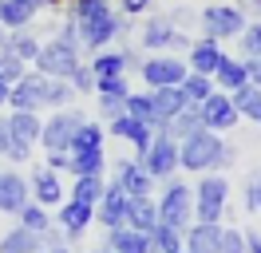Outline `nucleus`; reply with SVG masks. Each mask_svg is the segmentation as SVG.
Returning a JSON list of instances; mask_svg holds the SVG:
<instances>
[{
    "instance_id": "nucleus-1",
    "label": "nucleus",
    "mask_w": 261,
    "mask_h": 253,
    "mask_svg": "<svg viewBox=\"0 0 261 253\" xmlns=\"http://www.w3.org/2000/svg\"><path fill=\"white\" fill-rule=\"evenodd\" d=\"M67 20H75L80 40L87 52H103L111 40H119L130 28V16H119L111 8V0H80V4H71Z\"/></svg>"
},
{
    "instance_id": "nucleus-2",
    "label": "nucleus",
    "mask_w": 261,
    "mask_h": 253,
    "mask_svg": "<svg viewBox=\"0 0 261 253\" xmlns=\"http://www.w3.org/2000/svg\"><path fill=\"white\" fill-rule=\"evenodd\" d=\"M233 146L229 142L218 139V131H194L190 139L178 142V166L186 170H198V174H210V170H226L229 162H233Z\"/></svg>"
},
{
    "instance_id": "nucleus-3",
    "label": "nucleus",
    "mask_w": 261,
    "mask_h": 253,
    "mask_svg": "<svg viewBox=\"0 0 261 253\" xmlns=\"http://www.w3.org/2000/svg\"><path fill=\"white\" fill-rule=\"evenodd\" d=\"M159 221L178 230V234L190 230V221H194V190L186 182H166V194L159 202Z\"/></svg>"
},
{
    "instance_id": "nucleus-4",
    "label": "nucleus",
    "mask_w": 261,
    "mask_h": 253,
    "mask_svg": "<svg viewBox=\"0 0 261 253\" xmlns=\"http://www.w3.org/2000/svg\"><path fill=\"white\" fill-rule=\"evenodd\" d=\"M245 24H249V20H245V12L238 4H226V0H222V4H206V8H202V32H206L210 40H218V44H222V40H238L245 32Z\"/></svg>"
},
{
    "instance_id": "nucleus-5",
    "label": "nucleus",
    "mask_w": 261,
    "mask_h": 253,
    "mask_svg": "<svg viewBox=\"0 0 261 253\" xmlns=\"http://www.w3.org/2000/svg\"><path fill=\"white\" fill-rule=\"evenodd\" d=\"M226 178L218 170L202 174V182L194 186V218L198 221H214V225H222V210H226Z\"/></svg>"
},
{
    "instance_id": "nucleus-6",
    "label": "nucleus",
    "mask_w": 261,
    "mask_h": 253,
    "mask_svg": "<svg viewBox=\"0 0 261 253\" xmlns=\"http://www.w3.org/2000/svg\"><path fill=\"white\" fill-rule=\"evenodd\" d=\"M80 52H71L64 47L60 40H51V44H40V56H36V71L48 79H71V71L80 67Z\"/></svg>"
},
{
    "instance_id": "nucleus-7",
    "label": "nucleus",
    "mask_w": 261,
    "mask_h": 253,
    "mask_svg": "<svg viewBox=\"0 0 261 253\" xmlns=\"http://www.w3.org/2000/svg\"><path fill=\"white\" fill-rule=\"evenodd\" d=\"M48 75H40V71H24V75L12 83V95H8V107L12 111H36L48 103Z\"/></svg>"
},
{
    "instance_id": "nucleus-8",
    "label": "nucleus",
    "mask_w": 261,
    "mask_h": 253,
    "mask_svg": "<svg viewBox=\"0 0 261 253\" xmlns=\"http://www.w3.org/2000/svg\"><path fill=\"white\" fill-rule=\"evenodd\" d=\"M143 166L150 170V178L159 182V178H170L174 166H178V142L163 135V131H154V139H150L147 155H143Z\"/></svg>"
},
{
    "instance_id": "nucleus-9",
    "label": "nucleus",
    "mask_w": 261,
    "mask_h": 253,
    "mask_svg": "<svg viewBox=\"0 0 261 253\" xmlns=\"http://www.w3.org/2000/svg\"><path fill=\"white\" fill-rule=\"evenodd\" d=\"M143 47L147 52H166V47H174V52H182V47H190V40H186V32L182 28H170V20L166 16H150L147 24H143Z\"/></svg>"
},
{
    "instance_id": "nucleus-10",
    "label": "nucleus",
    "mask_w": 261,
    "mask_h": 253,
    "mask_svg": "<svg viewBox=\"0 0 261 253\" xmlns=\"http://www.w3.org/2000/svg\"><path fill=\"white\" fill-rule=\"evenodd\" d=\"M186 63L174 60V56H150V60H143V67H139V75L147 79V87H178L182 79H186Z\"/></svg>"
},
{
    "instance_id": "nucleus-11",
    "label": "nucleus",
    "mask_w": 261,
    "mask_h": 253,
    "mask_svg": "<svg viewBox=\"0 0 261 253\" xmlns=\"http://www.w3.org/2000/svg\"><path fill=\"white\" fill-rule=\"evenodd\" d=\"M83 115L80 111H56L48 123H44V131H40V142L48 146V150H67L71 146V135L80 131Z\"/></svg>"
},
{
    "instance_id": "nucleus-12",
    "label": "nucleus",
    "mask_w": 261,
    "mask_h": 253,
    "mask_svg": "<svg viewBox=\"0 0 261 253\" xmlns=\"http://www.w3.org/2000/svg\"><path fill=\"white\" fill-rule=\"evenodd\" d=\"M198 111H202V127L206 131H233V123L242 119V111L233 107V95H226V91H214Z\"/></svg>"
},
{
    "instance_id": "nucleus-13",
    "label": "nucleus",
    "mask_w": 261,
    "mask_h": 253,
    "mask_svg": "<svg viewBox=\"0 0 261 253\" xmlns=\"http://www.w3.org/2000/svg\"><path fill=\"white\" fill-rule=\"evenodd\" d=\"M107 131H111L115 139H127L130 146L139 150V158L147 155L150 139H154V127H150V123H143V119H135V115H127V111H123L119 119H111V123H107Z\"/></svg>"
},
{
    "instance_id": "nucleus-14",
    "label": "nucleus",
    "mask_w": 261,
    "mask_h": 253,
    "mask_svg": "<svg viewBox=\"0 0 261 253\" xmlns=\"http://www.w3.org/2000/svg\"><path fill=\"white\" fill-rule=\"evenodd\" d=\"M115 182L127 190V198H139V194H150L154 190V178H150V170L143 166V158H119V166H115Z\"/></svg>"
},
{
    "instance_id": "nucleus-15",
    "label": "nucleus",
    "mask_w": 261,
    "mask_h": 253,
    "mask_svg": "<svg viewBox=\"0 0 261 253\" xmlns=\"http://www.w3.org/2000/svg\"><path fill=\"white\" fill-rule=\"evenodd\" d=\"M28 202H32L28 178L16 174V170H4V174H0V210H4V214H20Z\"/></svg>"
},
{
    "instance_id": "nucleus-16",
    "label": "nucleus",
    "mask_w": 261,
    "mask_h": 253,
    "mask_svg": "<svg viewBox=\"0 0 261 253\" xmlns=\"http://www.w3.org/2000/svg\"><path fill=\"white\" fill-rule=\"evenodd\" d=\"M123 221H127V190L111 182V186H103V198H99V225L119 230Z\"/></svg>"
},
{
    "instance_id": "nucleus-17",
    "label": "nucleus",
    "mask_w": 261,
    "mask_h": 253,
    "mask_svg": "<svg viewBox=\"0 0 261 253\" xmlns=\"http://www.w3.org/2000/svg\"><path fill=\"white\" fill-rule=\"evenodd\" d=\"M190 71H198V75H214L218 71V63H222V44L218 40H210V36H202V40H190Z\"/></svg>"
},
{
    "instance_id": "nucleus-18",
    "label": "nucleus",
    "mask_w": 261,
    "mask_h": 253,
    "mask_svg": "<svg viewBox=\"0 0 261 253\" xmlns=\"http://www.w3.org/2000/svg\"><path fill=\"white\" fill-rule=\"evenodd\" d=\"M218 237H222V225H214V221H190V230L182 234V249L186 253H218Z\"/></svg>"
},
{
    "instance_id": "nucleus-19",
    "label": "nucleus",
    "mask_w": 261,
    "mask_h": 253,
    "mask_svg": "<svg viewBox=\"0 0 261 253\" xmlns=\"http://www.w3.org/2000/svg\"><path fill=\"white\" fill-rule=\"evenodd\" d=\"M147 99H150V111H154V127L170 123V119H174V115L186 107V99H182L178 87H150Z\"/></svg>"
},
{
    "instance_id": "nucleus-20",
    "label": "nucleus",
    "mask_w": 261,
    "mask_h": 253,
    "mask_svg": "<svg viewBox=\"0 0 261 253\" xmlns=\"http://www.w3.org/2000/svg\"><path fill=\"white\" fill-rule=\"evenodd\" d=\"M123 225H130V230H143V234H150V230L159 225V202H154L150 194L127 198V221H123Z\"/></svg>"
},
{
    "instance_id": "nucleus-21",
    "label": "nucleus",
    "mask_w": 261,
    "mask_h": 253,
    "mask_svg": "<svg viewBox=\"0 0 261 253\" xmlns=\"http://www.w3.org/2000/svg\"><path fill=\"white\" fill-rule=\"evenodd\" d=\"M91 218H95V206L87 202H75V198H67L64 206H60V225L67 230V237H80L87 225H91Z\"/></svg>"
},
{
    "instance_id": "nucleus-22",
    "label": "nucleus",
    "mask_w": 261,
    "mask_h": 253,
    "mask_svg": "<svg viewBox=\"0 0 261 253\" xmlns=\"http://www.w3.org/2000/svg\"><path fill=\"white\" fill-rule=\"evenodd\" d=\"M214 87L218 91H226V95H233L238 87H245L249 83V75H245V63L242 60H229V56H222V63H218V71H214Z\"/></svg>"
},
{
    "instance_id": "nucleus-23",
    "label": "nucleus",
    "mask_w": 261,
    "mask_h": 253,
    "mask_svg": "<svg viewBox=\"0 0 261 253\" xmlns=\"http://www.w3.org/2000/svg\"><path fill=\"white\" fill-rule=\"evenodd\" d=\"M107 249H111V253H150V234L130 230V225H119V230H111Z\"/></svg>"
},
{
    "instance_id": "nucleus-24",
    "label": "nucleus",
    "mask_w": 261,
    "mask_h": 253,
    "mask_svg": "<svg viewBox=\"0 0 261 253\" xmlns=\"http://www.w3.org/2000/svg\"><path fill=\"white\" fill-rule=\"evenodd\" d=\"M4 131H8L12 139H20V142H40L44 123L36 119V111H12V115H8V123H4Z\"/></svg>"
},
{
    "instance_id": "nucleus-25",
    "label": "nucleus",
    "mask_w": 261,
    "mask_h": 253,
    "mask_svg": "<svg viewBox=\"0 0 261 253\" xmlns=\"http://www.w3.org/2000/svg\"><path fill=\"white\" fill-rule=\"evenodd\" d=\"M159 131H163V135H170V139H174V142L190 139L194 131H202V111H198V107H182L178 115H174L170 123H163V127H159Z\"/></svg>"
},
{
    "instance_id": "nucleus-26",
    "label": "nucleus",
    "mask_w": 261,
    "mask_h": 253,
    "mask_svg": "<svg viewBox=\"0 0 261 253\" xmlns=\"http://www.w3.org/2000/svg\"><path fill=\"white\" fill-rule=\"evenodd\" d=\"M178 91H182V99H186V107H202V103H206V99H210L218 87H214V79H210V75L186 71V79L178 83Z\"/></svg>"
},
{
    "instance_id": "nucleus-27",
    "label": "nucleus",
    "mask_w": 261,
    "mask_h": 253,
    "mask_svg": "<svg viewBox=\"0 0 261 253\" xmlns=\"http://www.w3.org/2000/svg\"><path fill=\"white\" fill-rule=\"evenodd\" d=\"M28 186H32V194H36V202H40V206H56V202H64V186H60L56 170H36Z\"/></svg>"
},
{
    "instance_id": "nucleus-28",
    "label": "nucleus",
    "mask_w": 261,
    "mask_h": 253,
    "mask_svg": "<svg viewBox=\"0 0 261 253\" xmlns=\"http://www.w3.org/2000/svg\"><path fill=\"white\" fill-rule=\"evenodd\" d=\"M36 16V4L32 0H0V24L12 32V28H28Z\"/></svg>"
},
{
    "instance_id": "nucleus-29",
    "label": "nucleus",
    "mask_w": 261,
    "mask_h": 253,
    "mask_svg": "<svg viewBox=\"0 0 261 253\" xmlns=\"http://www.w3.org/2000/svg\"><path fill=\"white\" fill-rule=\"evenodd\" d=\"M103 166H107V158H103V146L99 150H67V170L75 174H103Z\"/></svg>"
},
{
    "instance_id": "nucleus-30",
    "label": "nucleus",
    "mask_w": 261,
    "mask_h": 253,
    "mask_svg": "<svg viewBox=\"0 0 261 253\" xmlns=\"http://www.w3.org/2000/svg\"><path fill=\"white\" fill-rule=\"evenodd\" d=\"M4 47H8L12 56H20L24 63H36V56H40V40H36L28 28H12L8 40H4Z\"/></svg>"
},
{
    "instance_id": "nucleus-31",
    "label": "nucleus",
    "mask_w": 261,
    "mask_h": 253,
    "mask_svg": "<svg viewBox=\"0 0 261 253\" xmlns=\"http://www.w3.org/2000/svg\"><path fill=\"white\" fill-rule=\"evenodd\" d=\"M0 253H40V234L16 225V230H8L0 237Z\"/></svg>"
},
{
    "instance_id": "nucleus-32",
    "label": "nucleus",
    "mask_w": 261,
    "mask_h": 253,
    "mask_svg": "<svg viewBox=\"0 0 261 253\" xmlns=\"http://www.w3.org/2000/svg\"><path fill=\"white\" fill-rule=\"evenodd\" d=\"M95 79H107V75H127V56L123 52H95V60L87 63Z\"/></svg>"
},
{
    "instance_id": "nucleus-33",
    "label": "nucleus",
    "mask_w": 261,
    "mask_h": 253,
    "mask_svg": "<svg viewBox=\"0 0 261 253\" xmlns=\"http://www.w3.org/2000/svg\"><path fill=\"white\" fill-rule=\"evenodd\" d=\"M103 174H80L75 178V190H71V198L75 202H87V206H99V198H103Z\"/></svg>"
},
{
    "instance_id": "nucleus-34",
    "label": "nucleus",
    "mask_w": 261,
    "mask_h": 253,
    "mask_svg": "<svg viewBox=\"0 0 261 253\" xmlns=\"http://www.w3.org/2000/svg\"><path fill=\"white\" fill-rule=\"evenodd\" d=\"M178 249H182V234L159 221V225L150 230V253H178Z\"/></svg>"
},
{
    "instance_id": "nucleus-35",
    "label": "nucleus",
    "mask_w": 261,
    "mask_h": 253,
    "mask_svg": "<svg viewBox=\"0 0 261 253\" xmlns=\"http://www.w3.org/2000/svg\"><path fill=\"white\" fill-rule=\"evenodd\" d=\"M99 146H103V131H99V123H87V119H83L80 131L71 135V146H67V150H99Z\"/></svg>"
},
{
    "instance_id": "nucleus-36",
    "label": "nucleus",
    "mask_w": 261,
    "mask_h": 253,
    "mask_svg": "<svg viewBox=\"0 0 261 253\" xmlns=\"http://www.w3.org/2000/svg\"><path fill=\"white\" fill-rule=\"evenodd\" d=\"M233 107L242 111V115H249V119H257V115H261V87H257V83L238 87V91H233Z\"/></svg>"
},
{
    "instance_id": "nucleus-37",
    "label": "nucleus",
    "mask_w": 261,
    "mask_h": 253,
    "mask_svg": "<svg viewBox=\"0 0 261 253\" xmlns=\"http://www.w3.org/2000/svg\"><path fill=\"white\" fill-rule=\"evenodd\" d=\"M16 218H20V225H24V230H32V234H44V230L51 225V221H48V210H44L40 202H28Z\"/></svg>"
},
{
    "instance_id": "nucleus-38",
    "label": "nucleus",
    "mask_w": 261,
    "mask_h": 253,
    "mask_svg": "<svg viewBox=\"0 0 261 253\" xmlns=\"http://www.w3.org/2000/svg\"><path fill=\"white\" fill-rule=\"evenodd\" d=\"M24 71H28V67H24V60H20V56H12L8 47H0V79L12 87V83L24 75Z\"/></svg>"
},
{
    "instance_id": "nucleus-39",
    "label": "nucleus",
    "mask_w": 261,
    "mask_h": 253,
    "mask_svg": "<svg viewBox=\"0 0 261 253\" xmlns=\"http://www.w3.org/2000/svg\"><path fill=\"white\" fill-rule=\"evenodd\" d=\"M127 115H135V119H143V123L154 127V111H150L147 91H130V95H127ZM154 131H159V127H154Z\"/></svg>"
},
{
    "instance_id": "nucleus-40",
    "label": "nucleus",
    "mask_w": 261,
    "mask_h": 253,
    "mask_svg": "<svg viewBox=\"0 0 261 253\" xmlns=\"http://www.w3.org/2000/svg\"><path fill=\"white\" fill-rule=\"evenodd\" d=\"M238 40H242V52H245V60H261V20L245 24V32L238 36Z\"/></svg>"
},
{
    "instance_id": "nucleus-41",
    "label": "nucleus",
    "mask_w": 261,
    "mask_h": 253,
    "mask_svg": "<svg viewBox=\"0 0 261 253\" xmlns=\"http://www.w3.org/2000/svg\"><path fill=\"white\" fill-rule=\"evenodd\" d=\"M95 95H115V99H127V95H130V83H127V75L95 79Z\"/></svg>"
},
{
    "instance_id": "nucleus-42",
    "label": "nucleus",
    "mask_w": 261,
    "mask_h": 253,
    "mask_svg": "<svg viewBox=\"0 0 261 253\" xmlns=\"http://www.w3.org/2000/svg\"><path fill=\"white\" fill-rule=\"evenodd\" d=\"M218 253H245V234L242 230H222V237H218Z\"/></svg>"
},
{
    "instance_id": "nucleus-43",
    "label": "nucleus",
    "mask_w": 261,
    "mask_h": 253,
    "mask_svg": "<svg viewBox=\"0 0 261 253\" xmlns=\"http://www.w3.org/2000/svg\"><path fill=\"white\" fill-rule=\"evenodd\" d=\"M71 95H75V91H71L67 79H51V83H48V107H64Z\"/></svg>"
},
{
    "instance_id": "nucleus-44",
    "label": "nucleus",
    "mask_w": 261,
    "mask_h": 253,
    "mask_svg": "<svg viewBox=\"0 0 261 253\" xmlns=\"http://www.w3.org/2000/svg\"><path fill=\"white\" fill-rule=\"evenodd\" d=\"M67 83H71V91H95V71H91L87 63H80V67L71 71Z\"/></svg>"
},
{
    "instance_id": "nucleus-45",
    "label": "nucleus",
    "mask_w": 261,
    "mask_h": 253,
    "mask_svg": "<svg viewBox=\"0 0 261 253\" xmlns=\"http://www.w3.org/2000/svg\"><path fill=\"white\" fill-rule=\"evenodd\" d=\"M56 40H60L64 47H71V52H80V56H83V40H80V28H75V20H67L64 28L56 32Z\"/></svg>"
},
{
    "instance_id": "nucleus-46",
    "label": "nucleus",
    "mask_w": 261,
    "mask_h": 253,
    "mask_svg": "<svg viewBox=\"0 0 261 253\" xmlns=\"http://www.w3.org/2000/svg\"><path fill=\"white\" fill-rule=\"evenodd\" d=\"M127 111V99H115V95H99V115L111 123V119H119Z\"/></svg>"
},
{
    "instance_id": "nucleus-47",
    "label": "nucleus",
    "mask_w": 261,
    "mask_h": 253,
    "mask_svg": "<svg viewBox=\"0 0 261 253\" xmlns=\"http://www.w3.org/2000/svg\"><path fill=\"white\" fill-rule=\"evenodd\" d=\"M4 155L12 158V162H28V155H32V142H20L8 135V146H4Z\"/></svg>"
},
{
    "instance_id": "nucleus-48",
    "label": "nucleus",
    "mask_w": 261,
    "mask_h": 253,
    "mask_svg": "<svg viewBox=\"0 0 261 253\" xmlns=\"http://www.w3.org/2000/svg\"><path fill=\"white\" fill-rule=\"evenodd\" d=\"M56 245H64V230H44V234H40V249H56Z\"/></svg>"
},
{
    "instance_id": "nucleus-49",
    "label": "nucleus",
    "mask_w": 261,
    "mask_h": 253,
    "mask_svg": "<svg viewBox=\"0 0 261 253\" xmlns=\"http://www.w3.org/2000/svg\"><path fill=\"white\" fill-rule=\"evenodd\" d=\"M119 8H123V16H143L150 8V0H119Z\"/></svg>"
},
{
    "instance_id": "nucleus-50",
    "label": "nucleus",
    "mask_w": 261,
    "mask_h": 253,
    "mask_svg": "<svg viewBox=\"0 0 261 253\" xmlns=\"http://www.w3.org/2000/svg\"><path fill=\"white\" fill-rule=\"evenodd\" d=\"M48 170H67V150H48Z\"/></svg>"
},
{
    "instance_id": "nucleus-51",
    "label": "nucleus",
    "mask_w": 261,
    "mask_h": 253,
    "mask_svg": "<svg viewBox=\"0 0 261 253\" xmlns=\"http://www.w3.org/2000/svg\"><path fill=\"white\" fill-rule=\"evenodd\" d=\"M245 63V75H249V83H257L261 87V60H242Z\"/></svg>"
},
{
    "instance_id": "nucleus-52",
    "label": "nucleus",
    "mask_w": 261,
    "mask_h": 253,
    "mask_svg": "<svg viewBox=\"0 0 261 253\" xmlns=\"http://www.w3.org/2000/svg\"><path fill=\"white\" fill-rule=\"evenodd\" d=\"M238 8H242L245 16H253V20H261V0H242Z\"/></svg>"
},
{
    "instance_id": "nucleus-53",
    "label": "nucleus",
    "mask_w": 261,
    "mask_h": 253,
    "mask_svg": "<svg viewBox=\"0 0 261 253\" xmlns=\"http://www.w3.org/2000/svg\"><path fill=\"white\" fill-rule=\"evenodd\" d=\"M245 253H261V237H257V234L245 237Z\"/></svg>"
},
{
    "instance_id": "nucleus-54",
    "label": "nucleus",
    "mask_w": 261,
    "mask_h": 253,
    "mask_svg": "<svg viewBox=\"0 0 261 253\" xmlns=\"http://www.w3.org/2000/svg\"><path fill=\"white\" fill-rule=\"evenodd\" d=\"M8 95H12V87H8V83H4V79H0V107H4V103H8Z\"/></svg>"
},
{
    "instance_id": "nucleus-55",
    "label": "nucleus",
    "mask_w": 261,
    "mask_h": 253,
    "mask_svg": "<svg viewBox=\"0 0 261 253\" xmlns=\"http://www.w3.org/2000/svg\"><path fill=\"white\" fill-rule=\"evenodd\" d=\"M4 146H8V131H4V123H0V155H4Z\"/></svg>"
},
{
    "instance_id": "nucleus-56",
    "label": "nucleus",
    "mask_w": 261,
    "mask_h": 253,
    "mask_svg": "<svg viewBox=\"0 0 261 253\" xmlns=\"http://www.w3.org/2000/svg\"><path fill=\"white\" fill-rule=\"evenodd\" d=\"M40 253H71L67 245H56V249H40Z\"/></svg>"
},
{
    "instance_id": "nucleus-57",
    "label": "nucleus",
    "mask_w": 261,
    "mask_h": 253,
    "mask_svg": "<svg viewBox=\"0 0 261 253\" xmlns=\"http://www.w3.org/2000/svg\"><path fill=\"white\" fill-rule=\"evenodd\" d=\"M32 4H36V12H40V8H48L51 0H32Z\"/></svg>"
},
{
    "instance_id": "nucleus-58",
    "label": "nucleus",
    "mask_w": 261,
    "mask_h": 253,
    "mask_svg": "<svg viewBox=\"0 0 261 253\" xmlns=\"http://www.w3.org/2000/svg\"><path fill=\"white\" fill-rule=\"evenodd\" d=\"M4 40H8V28H4V24H0V47H4Z\"/></svg>"
},
{
    "instance_id": "nucleus-59",
    "label": "nucleus",
    "mask_w": 261,
    "mask_h": 253,
    "mask_svg": "<svg viewBox=\"0 0 261 253\" xmlns=\"http://www.w3.org/2000/svg\"><path fill=\"white\" fill-rule=\"evenodd\" d=\"M257 210H261V182H257Z\"/></svg>"
},
{
    "instance_id": "nucleus-60",
    "label": "nucleus",
    "mask_w": 261,
    "mask_h": 253,
    "mask_svg": "<svg viewBox=\"0 0 261 253\" xmlns=\"http://www.w3.org/2000/svg\"><path fill=\"white\" fill-rule=\"evenodd\" d=\"M91 253H111V249H91Z\"/></svg>"
},
{
    "instance_id": "nucleus-61",
    "label": "nucleus",
    "mask_w": 261,
    "mask_h": 253,
    "mask_svg": "<svg viewBox=\"0 0 261 253\" xmlns=\"http://www.w3.org/2000/svg\"><path fill=\"white\" fill-rule=\"evenodd\" d=\"M64 4H80V0H64Z\"/></svg>"
},
{
    "instance_id": "nucleus-62",
    "label": "nucleus",
    "mask_w": 261,
    "mask_h": 253,
    "mask_svg": "<svg viewBox=\"0 0 261 253\" xmlns=\"http://www.w3.org/2000/svg\"><path fill=\"white\" fill-rule=\"evenodd\" d=\"M257 127H261V115H257Z\"/></svg>"
},
{
    "instance_id": "nucleus-63",
    "label": "nucleus",
    "mask_w": 261,
    "mask_h": 253,
    "mask_svg": "<svg viewBox=\"0 0 261 253\" xmlns=\"http://www.w3.org/2000/svg\"><path fill=\"white\" fill-rule=\"evenodd\" d=\"M178 253H186V249H178Z\"/></svg>"
}]
</instances>
